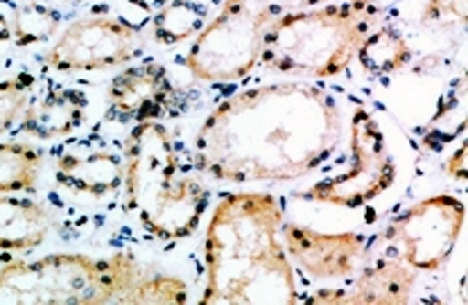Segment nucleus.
Returning <instances> with one entry per match:
<instances>
[{"label":"nucleus","mask_w":468,"mask_h":305,"mask_svg":"<svg viewBox=\"0 0 468 305\" xmlns=\"http://www.w3.org/2000/svg\"><path fill=\"white\" fill-rule=\"evenodd\" d=\"M466 0H428L423 9L421 21L426 26H455V23H466Z\"/></svg>","instance_id":"22"},{"label":"nucleus","mask_w":468,"mask_h":305,"mask_svg":"<svg viewBox=\"0 0 468 305\" xmlns=\"http://www.w3.org/2000/svg\"><path fill=\"white\" fill-rule=\"evenodd\" d=\"M32 84H35L32 75H18L0 82V133L12 130L18 118L26 113Z\"/></svg>","instance_id":"21"},{"label":"nucleus","mask_w":468,"mask_h":305,"mask_svg":"<svg viewBox=\"0 0 468 305\" xmlns=\"http://www.w3.org/2000/svg\"><path fill=\"white\" fill-rule=\"evenodd\" d=\"M12 39V26H9L7 18L0 14V44H5V41Z\"/></svg>","instance_id":"26"},{"label":"nucleus","mask_w":468,"mask_h":305,"mask_svg":"<svg viewBox=\"0 0 468 305\" xmlns=\"http://www.w3.org/2000/svg\"><path fill=\"white\" fill-rule=\"evenodd\" d=\"M136 55L133 27L112 16H86L70 23L48 52L55 70H104L122 66Z\"/></svg>","instance_id":"9"},{"label":"nucleus","mask_w":468,"mask_h":305,"mask_svg":"<svg viewBox=\"0 0 468 305\" xmlns=\"http://www.w3.org/2000/svg\"><path fill=\"white\" fill-rule=\"evenodd\" d=\"M145 276L132 254H50L0 267V305L116 303Z\"/></svg>","instance_id":"5"},{"label":"nucleus","mask_w":468,"mask_h":305,"mask_svg":"<svg viewBox=\"0 0 468 305\" xmlns=\"http://www.w3.org/2000/svg\"><path fill=\"white\" fill-rule=\"evenodd\" d=\"M281 240L290 260L297 262L310 279H351L367 262V237L362 233H326L305 224L283 222Z\"/></svg>","instance_id":"10"},{"label":"nucleus","mask_w":468,"mask_h":305,"mask_svg":"<svg viewBox=\"0 0 468 305\" xmlns=\"http://www.w3.org/2000/svg\"><path fill=\"white\" fill-rule=\"evenodd\" d=\"M208 7L199 0H170L152 16V35L161 46H176L193 39L207 27Z\"/></svg>","instance_id":"17"},{"label":"nucleus","mask_w":468,"mask_h":305,"mask_svg":"<svg viewBox=\"0 0 468 305\" xmlns=\"http://www.w3.org/2000/svg\"><path fill=\"white\" fill-rule=\"evenodd\" d=\"M202 181L181 173L170 131L154 121L138 122L125 142L122 208L156 240H186L208 208Z\"/></svg>","instance_id":"3"},{"label":"nucleus","mask_w":468,"mask_h":305,"mask_svg":"<svg viewBox=\"0 0 468 305\" xmlns=\"http://www.w3.org/2000/svg\"><path fill=\"white\" fill-rule=\"evenodd\" d=\"M57 184L90 197H107L122 185V159L109 150L70 152L55 165Z\"/></svg>","instance_id":"13"},{"label":"nucleus","mask_w":468,"mask_h":305,"mask_svg":"<svg viewBox=\"0 0 468 305\" xmlns=\"http://www.w3.org/2000/svg\"><path fill=\"white\" fill-rule=\"evenodd\" d=\"M107 102L109 111L121 121H156L175 102V84L165 66H132L109 84Z\"/></svg>","instance_id":"12"},{"label":"nucleus","mask_w":468,"mask_h":305,"mask_svg":"<svg viewBox=\"0 0 468 305\" xmlns=\"http://www.w3.org/2000/svg\"><path fill=\"white\" fill-rule=\"evenodd\" d=\"M417 280V269L405 265L400 258H385L371 265L365 262L348 289H319L317 294L301 301L324 305H400L412 301Z\"/></svg>","instance_id":"11"},{"label":"nucleus","mask_w":468,"mask_h":305,"mask_svg":"<svg viewBox=\"0 0 468 305\" xmlns=\"http://www.w3.org/2000/svg\"><path fill=\"white\" fill-rule=\"evenodd\" d=\"M61 16L57 9L48 7L43 3H27L14 12L12 21V37L14 44L26 47L43 44V41L52 39L57 30H59Z\"/></svg>","instance_id":"19"},{"label":"nucleus","mask_w":468,"mask_h":305,"mask_svg":"<svg viewBox=\"0 0 468 305\" xmlns=\"http://www.w3.org/2000/svg\"><path fill=\"white\" fill-rule=\"evenodd\" d=\"M52 219L32 199L0 195V251H32L46 242Z\"/></svg>","instance_id":"15"},{"label":"nucleus","mask_w":468,"mask_h":305,"mask_svg":"<svg viewBox=\"0 0 468 305\" xmlns=\"http://www.w3.org/2000/svg\"><path fill=\"white\" fill-rule=\"evenodd\" d=\"M466 154H468V147L464 142V145H462L460 150L451 156V161H448V174L455 176V179H460V181H466V174H468Z\"/></svg>","instance_id":"24"},{"label":"nucleus","mask_w":468,"mask_h":305,"mask_svg":"<svg viewBox=\"0 0 468 305\" xmlns=\"http://www.w3.org/2000/svg\"><path fill=\"white\" fill-rule=\"evenodd\" d=\"M344 141L335 95L310 82L245 89L199 125L195 168L224 184H288L322 168Z\"/></svg>","instance_id":"1"},{"label":"nucleus","mask_w":468,"mask_h":305,"mask_svg":"<svg viewBox=\"0 0 468 305\" xmlns=\"http://www.w3.org/2000/svg\"><path fill=\"white\" fill-rule=\"evenodd\" d=\"M380 14L376 0H342L283 14L262 32L258 61L274 73L337 78L351 68Z\"/></svg>","instance_id":"4"},{"label":"nucleus","mask_w":468,"mask_h":305,"mask_svg":"<svg viewBox=\"0 0 468 305\" xmlns=\"http://www.w3.org/2000/svg\"><path fill=\"white\" fill-rule=\"evenodd\" d=\"M412 57V47L403 32L389 26L371 30L356 52V59L371 75L399 73V70L408 68Z\"/></svg>","instance_id":"16"},{"label":"nucleus","mask_w":468,"mask_h":305,"mask_svg":"<svg viewBox=\"0 0 468 305\" xmlns=\"http://www.w3.org/2000/svg\"><path fill=\"white\" fill-rule=\"evenodd\" d=\"M394 179V156L378 121L365 107H357L348 127L346 168L310 185L301 197L340 208H360L385 195Z\"/></svg>","instance_id":"6"},{"label":"nucleus","mask_w":468,"mask_h":305,"mask_svg":"<svg viewBox=\"0 0 468 305\" xmlns=\"http://www.w3.org/2000/svg\"><path fill=\"white\" fill-rule=\"evenodd\" d=\"M240 3H245L251 12H256L258 16L270 26L274 18L283 16V14L317 7V5H326L328 0H240Z\"/></svg>","instance_id":"23"},{"label":"nucleus","mask_w":468,"mask_h":305,"mask_svg":"<svg viewBox=\"0 0 468 305\" xmlns=\"http://www.w3.org/2000/svg\"><path fill=\"white\" fill-rule=\"evenodd\" d=\"M267 23L240 0H224L222 9L195 37L184 64L199 82H236L261 59Z\"/></svg>","instance_id":"7"},{"label":"nucleus","mask_w":468,"mask_h":305,"mask_svg":"<svg viewBox=\"0 0 468 305\" xmlns=\"http://www.w3.org/2000/svg\"><path fill=\"white\" fill-rule=\"evenodd\" d=\"M466 206L455 195H432L400 213L387 226L385 240L412 269L439 271L455 251Z\"/></svg>","instance_id":"8"},{"label":"nucleus","mask_w":468,"mask_h":305,"mask_svg":"<svg viewBox=\"0 0 468 305\" xmlns=\"http://www.w3.org/2000/svg\"><path fill=\"white\" fill-rule=\"evenodd\" d=\"M122 3L129 5V7H136V9H141V12L152 14V16H154V14L159 12V9H164L170 0H122Z\"/></svg>","instance_id":"25"},{"label":"nucleus","mask_w":468,"mask_h":305,"mask_svg":"<svg viewBox=\"0 0 468 305\" xmlns=\"http://www.w3.org/2000/svg\"><path fill=\"white\" fill-rule=\"evenodd\" d=\"M283 208L270 193H229L204 240L202 305L299 303L292 260L281 240Z\"/></svg>","instance_id":"2"},{"label":"nucleus","mask_w":468,"mask_h":305,"mask_svg":"<svg viewBox=\"0 0 468 305\" xmlns=\"http://www.w3.org/2000/svg\"><path fill=\"white\" fill-rule=\"evenodd\" d=\"M188 301V285L176 276H143L129 292L122 294L116 303L145 305V303H186Z\"/></svg>","instance_id":"20"},{"label":"nucleus","mask_w":468,"mask_h":305,"mask_svg":"<svg viewBox=\"0 0 468 305\" xmlns=\"http://www.w3.org/2000/svg\"><path fill=\"white\" fill-rule=\"evenodd\" d=\"M86 109H89V98L82 90L55 89L35 107L26 109L21 131L39 141L69 136L84 125Z\"/></svg>","instance_id":"14"},{"label":"nucleus","mask_w":468,"mask_h":305,"mask_svg":"<svg viewBox=\"0 0 468 305\" xmlns=\"http://www.w3.org/2000/svg\"><path fill=\"white\" fill-rule=\"evenodd\" d=\"M41 152L21 142H0V195L27 193L41 176Z\"/></svg>","instance_id":"18"}]
</instances>
